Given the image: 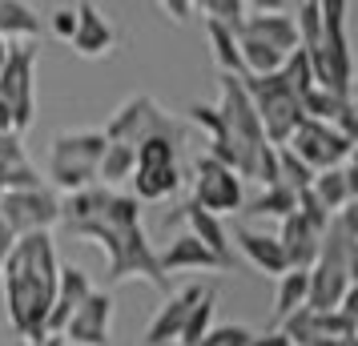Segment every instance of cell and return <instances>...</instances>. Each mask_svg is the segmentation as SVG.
Returning a JSON list of instances; mask_svg holds the SVG:
<instances>
[{"mask_svg": "<svg viewBox=\"0 0 358 346\" xmlns=\"http://www.w3.org/2000/svg\"><path fill=\"white\" fill-rule=\"evenodd\" d=\"M61 226L81 242H93L105 254V286L141 278L153 290L169 294V274L157 262V250L141 226V201L121 189L89 185L61 198Z\"/></svg>", "mask_w": 358, "mask_h": 346, "instance_id": "cell-1", "label": "cell"}, {"mask_svg": "<svg viewBox=\"0 0 358 346\" xmlns=\"http://www.w3.org/2000/svg\"><path fill=\"white\" fill-rule=\"evenodd\" d=\"M57 274H61V258H57V246H52V233L17 238V246H13L8 262L0 270L8 326L29 346L49 338L45 322H49L52 294H57Z\"/></svg>", "mask_w": 358, "mask_h": 346, "instance_id": "cell-2", "label": "cell"}, {"mask_svg": "<svg viewBox=\"0 0 358 346\" xmlns=\"http://www.w3.org/2000/svg\"><path fill=\"white\" fill-rule=\"evenodd\" d=\"M346 13H350L346 0H322V41H318L314 52H306L314 85L326 89V93H334V97H342V101H350L355 69H358L350 36H346Z\"/></svg>", "mask_w": 358, "mask_h": 346, "instance_id": "cell-3", "label": "cell"}, {"mask_svg": "<svg viewBox=\"0 0 358 346\" xmlns=\"http://www.w3.org/2000/svg\"><path fill=\"white\" fill-rule=\"evenodd\" d=\"M105 133L101 129H61L52 133L49 141V165H45V178L52 182V189L65 194H77V189H89L97 185V165L101 153H105Z\"/></svg>", "mask_w": 358, "mask_h": 346, "instance_id": "cell-4", "label": "cell"}, {"mask_svg": "<svg viewBox=\"0 0 358 346\" xmlns=\"http://www.w3.org/2000/svg\"><path fill=\"white\" fill-rule=\"evenodd\" d=\"M105 141H117V145L137 149L141 141H153V137H165V141H185V121H178L173 113H165L157 97L149 93H133L117 105L109 121H105Z\"/></svg>", "mask_w": 358, "mask_h": 346, "instance_id": "cell-5", "label": "cell"}, {"mask_svg": "<svg viewBox=\"0 0 358 346\" xmlns=\"http://www.w3.org/2000/svg\"><path fill=\"white\" fill-rule=\"evenodd\" d=\"M245 85V97L254 101V113L262 121V133L270 145H286L290 133L306 121L302 117V101L294 93V85L286 81V73L278 69L270 77H242Z\"/></svg>", "mask_w": 358, "mask_h": 346, "instance_id": "cell-6", "label": "cell"}, {"mask_svg": "<svg viewBox=\"0 0 358 346\" xmlns=\"http://www.w3.org/2000/svg\"><path fill=\"white\" fill-rule=\"evenodd\" d=\"M0 101L13 113L17 137H24L36 121V45H8L0 65Z\"/></svg>", "mask_w": 358, "mask_h": 346, "instance_id": "cell-7", "label": "cell"}, {"mask_svg": "<svg viewBox=\"0 0 358 346\" xmlns=\"http://www.w3.org/2000/svg\"><path fill=\"white\" fill-rule=\"evenodd\" d=\"M178 141H165V137H153V141H141L133 149V198L137 201H165L169 194L181 189V169H178Z\"/></svg>", "mask_w": 358, "mask_h": 346, "instance_id": "cell-8", "label": "cell"}, {"mask_svg": "<svg viewBox=\"0 0 358 346\" xmlns=\"http://www.w3.org/2000/svg\"><path fill=\"white\" fill-rule=\"evenodd\" d=\"M0 222L8 226L13 238L52 233V226H61V194L49 189V185L8 189V194L0 198Z\"/></svg>", "mask_w": 358, "mask_h": 346, "instance_id": "cell-9", "label": "cell"}, {"mask_svg": "<svg viewBox=\"0 0 358 346\" xmlns=\"http://www.w3.org/2000/svg\"><path fill=\"white\" fill-rule=\"evenodd\" d=\"M206 214L222 217V214H238L245 206V189H242V178L226 169L222 161H213L210 153H201L194 161V198Z\"/></svg>", "mask_w": 358, "mask_h": 346, "instance_id": "cell-10", "label": "cell"}, {"mask_svg": "<svg viewBox=\"0 0 358 346\" xmlns=\"http://www.w3.org/2000/svg\"><path fill=\"white\" fill-rule=\"evenodd\" d=\"M278 149H290L302 165H310L314 173H322V169H338V165L350 157V149L355 145H350L334 125H326V121H310L306 117V121L290 133V141L278 145Z\"/></svg>", "mask_w": 358, "mask_h": 346, "instance_id": "cell-11", "label": "cell"}, {"mask_svg": "<svg viewBox=\"0 0 358 346\" xmlns=\"http://www.w3.org/2000/svg\"><path fill=\"white\" fill-rule=\"evenodd\" d=\"M113 294L109 290H93L81 306L73 310L65 322L61 338L69 346H113Z\"/></svg>", "mask_w": 358, "mask_h": 346, "instance_id": "cell-12", "label": "cell"}, {"mask_svg": "<svg viewBox=\"0 0 358 346\" xmlns=\"http://www.w3.org/2000/svg\"><path fill=\"white\" fill-rule=\"evenodd\" d=\"M201 294H206V286H197V282L165 294V302L157 306V314L149 318V326H145V346H178L181 330L189 322V310L201 302Z\"/></svg>", "mask_w": 358, "mask_h": 346, "instance_id": "cell-13", "label": "cell"}, {"mask_svg": "<svg viewBox=\"0 0 358 346\" xmlns=\"http://www.w3.org/2000/svg\"><path fill=\"white\" fill-rule=\"evenodd\" d=\"M238 33L250 36V41H262V45H270V49L282 52V57L298 52V33H294V17L286 13V8H250Z\"/></svg>", "mask_w": 358, "mask_h": 346, "instance_id": "cell-14", "label": "cell"}, {"mask_svg": "<svg viewBox=\"0 0 358 346\" xmlns=\"http://www.w3.org/2000/svg\"><path fill=\"white\" fill-rule=\"evenodd\" d=\"M77 8V33H73V52L85 57V61H97V57H109L117 49V29L109 24V17L101 13L97 4H73Z\"/></svg>", "mask_w": 358, "mask_h": 346, "instance_id": "cell-15", "label": "cell"}, {"mask_svg": "<svg viewBox=\"0 0 358 346\" xmlns=\"http://www.w3.org/2000/svg\"><path fill=\"white\" fill-rule=\"evenodd\" d=\"M93 290H97V286H93V278L85 274L81 266H61V274H57V294H52V310H49L45 330H49V334H61L65 322L73 318V310H77Z\"/></svg>", "mask_w": 358, "mask_h": 346, "instance_id": "cell-16", "label": "cell"}, {"mask_svg": "<svg viewBox=\"0 0 358 346\" xmlns=\"http://www.w3.org/2000/svg\"><path fill=\"white\" fill-rule=\"evenodd\" d=\"M322 233L318 226H310L306 217L294 210L286 222H282V230L274 233L278 242H282V254H286V262L290 270H310V266L318 262V250H322Z\"/></svg>", "mask_w": 358, "mask_h": 346, "instance_id": "cell-17", "label": "cell"}, {"mask_svg": "<svg viewBox=\"0 0 358 346\" xmlns=\"http://www.w3.org/2000/svg\"><path fill=\"white\" fill-rule=\"evenodd\" d=\"M169 222H185L189 230L185 233H194L197 242L206 250H213L222 262H229L234 266V246H229V233H226V226H222V217H213V214H206L197 201H181L178 210H173V217Z\"/></svg>", "mask_w": 358, "mask_h": 346, "instance_id": "cell-18", "label": "cell"}, {"mask_svg": "<svg viewBox=\"0 0 358 346\" xmlns=\"http://www.w3.org/2000/svg\"><path fill=\"white\" fill-rule=\"evenodd\" d=\"M234 242L238 250L245 254V262L262 270V274H274L282 278L290 262H286V254H282V242H278L274 233H262V230H250V226H234Z\"/></svg>", "mask_w": 358, "mask_h": 346, "instance_id": "cell-19", "label": "cell"}, {"mask_svg": "<svg viewBox=\"0 0 358 346\" xmlns=\"http://www.w3.org/2000/svg\"><path fill=\"white\" fill-rule=\"evenodd\" d=\"M157 262H162L165 274H178V270H234V266L222 262L213 250L201 246L194 233H178V238L157 254Z\"/></svg>", "mask_w": 358, "mask_h": 346, "instance_id": "cell-20", "label": "cell"}, {"mask_svg": "<svg viewBox=\"0 0 358 346\" xmlns=\"http://www.w3.org/2000/svg\"><path fill=\"white\" fill-rule=\"evenodd\" d=\"M0 182H4V194L41 185V173L24 153V137H17V133H0Z\"/></svg>", "mask_w": 358, "mask_h": 346, "instance_id": "cell-21", "label": "cell"}, {"mask_svg": "<svg viewBox=\"0 0 358 346\" xmlns=\"http://www.w3.org/2000/svg\"><path fill=\"white\" fill-rule=\"evenodd\" d=\"M0 36L8 45H36L41 36V17L24 0H0Z\"/></svg>", "mask_w": 358, "mask_h": 346, "instance_id": "cell-22", "label": "cell"}, {"mask_svg": "<svg viewBox=\"0 0 358 346\" xmlns=\"http://www.w3.org/2000/svg\"><path fill=\"white\" fill-rule=\"evenodd\" d=\"M306 298H310V274H306V270H286V274L278 278V294H274L278 326L302 310V306H306Z\"/></svg>", "mask_w": 358, "mask_h": 346, "instance_id": "cell-23", "label": "cell"}, {"mask_svg": "<svg viewBox=\"0 0 358 346\" xmlns=\"http://www.w3.org/2000/svg\"><path fill=\"white\" fill-rule=\"evenodd\" d=\"M133 165H137L133 149L109 141V145H105V153H101V165H97V185L117 189L121 182H129V178H133Z\"/></svg>", "mask_w": 358, "mask_h": 346, "instance_id": "cell-24", "label": "cell"}, {"mask_svg": "<svg viewBox=\"0 0 358 346\" xmlns=\"http://www.w3.org/2000/svg\"><path fill=\"white\" fill-rule=\"evenodd\" d=\"M294 210H298V194H290L286 185H262L258 198L245 201V214H254V217H278V222H286Z\"/></svg>", "mask_w": 358, "mask_h": 346, "instance_id": "cell-25", "label": "cell"}, {"mask_svg": "<svg viewBox=\"0 0 358 346\" xmlns=\"http://www.w3.org/2000/svg\"><path fill=\"white\" fill-rule=\"evenodd\" d=\"M310 194H314V201H318L330 217H338L342 206L350 201V189H346V178H342V165L338 169H322V173H314Z\"/></svg>", "mask_w": 358, "mask_h": 346, "instance_id": "cell-26", "label": "cell"}, {"mask_svg": "<svg viewBox=\"0 0 358 346\" xmlns=\"http://www.w3.org/2000/svg\"><path fill=\"white\" fill-rule=\"evenodd\" d=\"M290 17H294V33H298V49L314 52L318 41H322V0H302Z\"/></svg>", "mask_w": 358, "mask_h": 346, "instance_id": "cell-27", "label": "cell"}, {"mask_svg": "<svg viewBox=\"0 0 358 346\" xmlns=\"http://www.w3.org/2000/svg\"><path fill=\"white\" fill-rule=\"evenodd\" d=\"M213 314H217V290L206 286L201 302L189 310V322H185V330H181V343L178 346H197V343H201V338H206V330L213 326Z\"/></svg>", "mask_w": 358, "mask_h": 346, "instance_id": "cell-28", "label": "cell"}, {"mask_svg": "<svg viewBox=\"0 0 358 346\" xmlns=\"http://www.w3.org/2000/svg\"><path fill=\"white\" fill-rule=\"evenodd\" d=\"M278 185H286L290 194H306L314 185V169L298 161L290 149H278Z\"/></svg>", "mask_w": 358, "mask_h": 346, "instance_id": "cell-29", "label": "cell"}, {"mask_svg": "<svg viewBox=\"0 0 358 346\" xmlns=\"http://www.w3.org/2000/svg\"><path fill=\"white\" fill-rule=\"evenodd\" d=\"M201 13H206V20H217V24H226V29L238 33L245 13H250V4H245V0H206Z\"/></svg>", "mask_w": 358, "mask_h": 346, "instance_id": "cell-30", "label": "cell"}, {"mask_svg": "<svg viewBox=\"0 0 358 346\" xmlns=\"http://www.w3.org/2000/svg\"><path fill=\"white\" fill-rule=\"evenodd\" d=\"M250 338H254V330L245 322H213L197 346H250Z\"/></svg>", "mask_w": 358, "mask_h": 346, "instance_id": "cell-31", "label": "cell"}, {"mask_svg": "<svg viewBox=\"0 0 358 346\" xmlns=\"http://www.w3.org/2000/svg\"><path fill=\"white\" fill-rule=\"evenodd\" d=\"M52 33L61 36V41H73V33H77V8H73V4H65V8L52 13Z\"/></svg>", "mask_w": 358, "mask_h": 346, "instance_id": "cell-32", "label": "cell"}, {"mask_svg": "<svg viewBox=\"0 0 358 346\" xmlns=\"http://www.w3.org/2000/svg\"><path fill=\"white\" fill-rule=\"evenodd\" d=\"M334 129H338L342 137H346V141H350V145L358 149V105H355V101H350V105H346V109L338 113V121H334Z\"/></svg>", "mask_w": 358, "mask_h": 346, "instance_id": "cell-33", "label": "cell"}, {"mask_svg": "<svg viewBox=\"0 0 358 346\" xmlns=\"http://www.w3.org/2000/svg\"><path fill=\"white\" fill-rule=\"evenodd\" d=\"M334 222L346 230V238H355V242H358V198L346 201V206H342V214L334 217Z\"/></svg>", "mask_w": 358, "mask_h": 346, "instance_id": "cell-34", "label": "cell"}, {"mask_svg": "<svg viewBox=\"0 0 358 346\" xmlns=\"http://www.w3.org/2000/svg\"><path fill=\"white\" fill-rule=\"evenodd\" d=\"M157 8H162L173 24H185V20H189V13H194V4H189V0H162Z\"/></svg>", "mask_w": 358, "mask_h": 346, "instance_id": "cell-35", "label": "cell"}, {"mask_svg": "<svg viewBox=\"0 0 358 346\" xmlns=\"http://www.w3.org/2000/svg\"><path fill=\"white\" fill-rule=\"evenodd\" d=\"M342 178H346V189H350V198H358V149H350V157L342 161Z\"/></svg>", "mask_w": 358, "mask_h": 346, "instance_id": "cell-36", "label": "cell"}, {"mask_svg": "<svg viewBox=\"0 0 358 346\" xmlns=\"http://www.w3.org/2000/svg\"><path fill=\"white\" fill-rule=\"evenodd\" d=\"M338 310L346 314V318H350V322H358V282H350V286H346V294H342Z\"/></svg>", "mask_w": 358, "mask_h": 346, "instance_id": "cell-37", "label": "cell"}, {"mask_svg": "<svg viewBox=\"0 0 358 346\" xmlns=\"http://www.w3.org/2000/svg\"><path fill=\"white\" fill-rule=\"evenodd\" d=\"M250 346H294V343L274 326V330H266V334H254V338H250Z\"/></svg>", "mask_w": 358, "mask_h": 346, "instance_id": "cell-38", "label": "cell"}, {"mask_svg": "<svg viewBox=\"0 0 358 346\" xmlns=\"http://www.w3.org/2000/svg\"><path fill=\"white\" fill-rule=\"evenodd\" d=\"M13 246H17V238L8 233V226L0 222V270H4V262H8V254H13Z\"/></svg>", "mask_w": 358, "mask_h": 346, "instance_id": "cell-39", "label": "cell"}, {"mask_svg": "<svg viewBox=\"0 0 358 346\" xmlns=\"http://www.w3.org/2000/svg\"><path fill=\"white\" fill-rule=\"evenodd\" d=\"M346 278L358 282V242H350V250H346Z\"/></svg>", "mask_w": 358, "mask_h": 346, "instance_id": "cell-40", "label": "cell"}, {"mask_svg": "<svg viewBox=\"0 0 358 346\" xmlns=\"http://www.w3.org/2000/svg\"><path fill=\"white\" fill-rule=\"evenodd\" d=\"M318 346H358V334H350V338H334V343H318Z\"/></svg>", "mask_w": 358, "mask_h": 346, "instance_id": "cell-41", "label": "cell"}, {"mask_svg": "<svg viewBox=\"0 0 358 346\" xmlns=\"http://www.w3.org/2000/svg\"><path fill=\"white\" fill-rule=\"evenodd\" d=\"M36 346H69V343H65V338H61V334H49L45 343H36Z\"/></svg>", "mask_w": 358, "mask_h": 346, "instance_id": "cell-42", "label": "cell"}, {"mask_svg": "<svg viewBox=\"0 0 358 346\" xmlns=\"http://www.w3.org/2000/svg\"><path fill=\"white\" fill-rule=\"evenodd\" d=\"M358 97V69H355V89H350V101Z\"/></svg>", "mask_w": 358, "mask_h": 346, "instance_id": "cell-43", "label": "cell"}, {"mask_svg": "<svg viewBox=\"0 0 358 346\" xmlns=\"http://www.w3.org/2000/svg\"><path fill=\"white\" fill-rule=\"evenodd\" d=\"M355 61H358V52H355Z\"/></svg>", "mask_w": 358, "mask_h": 346, "instance_id": "cell-44", "label": "cell"}]
</instances>
